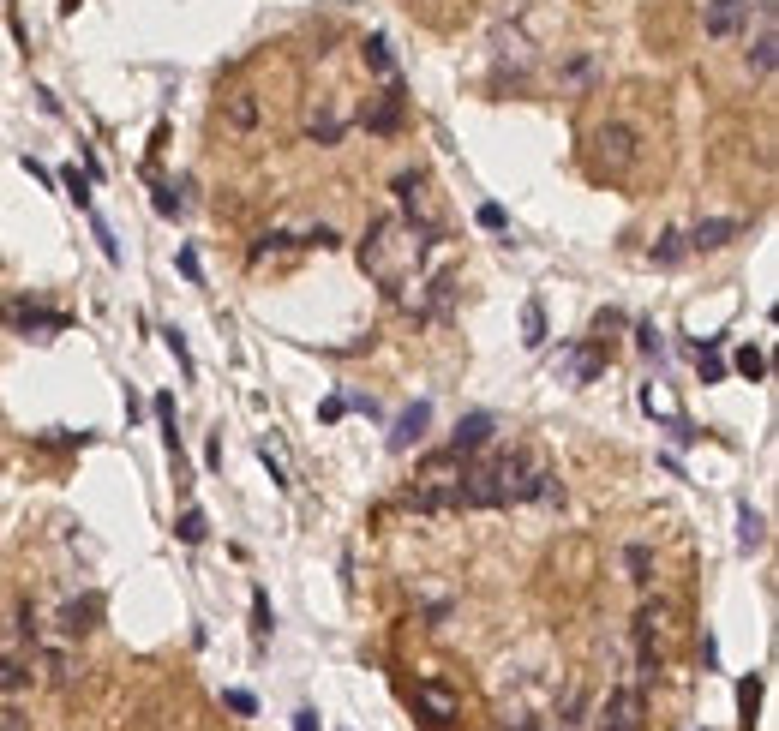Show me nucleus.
<instances>
[{
    "instance_id": "1",
    "label": "nucleus",
    "mask_w": 779,
    "mask_h": 731,
    "mask_svg": "<svg viewBox=\"0 0 779 731\" xmlns=\"http://www.w3.org/2000/svg\"><path fill=\"white\" fill-rule=\"evenodd\" d=\"M426 252H432V240H426L420 228H408L402 216H378V222L354 240L360 270H366L378 288H402V282L426 264Z\"/></svg>"
},
{
    "instance_id": "2",
    "label": "nucleus",
    "mask_w": 779,
    "mask_h": 731,
    "mask_svg": "<svg viewBox=\"0 0 779 731\" xmlns=\"http://www.w3.org/2000/svg\"><path fill=\"white\" fill-rule=\"evenodd\" d=\"M390 192H396V204H402V222H408V228H420L426 240H444V204H438V192H432V180H426V174H396V180H390Z\"/></svg>"
},
{
    "instance_id": "3",
    "label": "nucleus",
    "mask_w": 779,
    "mask_h": 731,
    "mask_svg": "<svg viewBox=\"0 0 779 731\" xmlns=\"http://www.w3.org/2000/svg\"><path fill=\"white\" fill-rule=\"evenodd\" d=\"M594 156H600L606 174H630V168L642 162V132H636L630 120H606V126L594 132Z\"/></svg>"
},
{
    "instance_id": "4",
    "label": "nucleus",
    "mask_w": 779,
    "mask_h": 731,
    "mask_svg": "<svg viewBox=\"0 0 779 731\" xmlns=\"http://www.w3.org/2000/svg\"><path fill=\"white\" fill-rule=\"evenodd\" d=\"M744 60H750V72L756 78H774L779 66V6L774 0H756V30H744Z\"/></svg>"
},
{
    "instance_id": "5",
    "label": "nucleus",
    "mask_w": 779,
    "mask_h": 731,
    "mask_svg": "<svg viewBox=\"0 0 779 731\" xmlns=\"http://www.w3.org/2000/svg\"><path fill=\"white\" fill-rule=\"evenodd\" d=\"M642 726H648V690L642 684H618L594 714V731H642Z\"/></svg>"
},
{
    "instance_id": "6",
    "label": "nucleus",
    "mask_w": 779,
    "mask_h": 731,
    "mask_svg": "<svg viewBox=\"0 0 779 731\" xmlns=\"http://www.w3.org/2000/svg\"><path fill=\"white\" fill-rule=\"evenodd\" d=\"M216 120H222L234 138H258V126H264V102H258V90H222Z\"/></svg>"
},
{
    "instance_id": "7",
    "label": "nucleus",
    "mask_w": 779,
    "mask_h": 731,
    "mask_svg": "<svg viewBox=\"0 0 779 731\" xmlns=\"http://www.w3.org/2000/svg\"><path fill=\"white\" fill-rule=\"evenodd\" d=\"M750 18H756V0H702V30H708L714 42L744 36V30H750Z\"/></svg>"
},
{
    "instance_id": "8",
    "label": "nucleus",
    "mask_w": 779,
    "mask_h": 731,
    "mask_svg": "<svg viewBox=\"0 0 779 731\" xmlns=\"http://www.w3.org/2000/svg\"><path fill=\"white\" fill-rule=\"evenodd\" d=\"M6 324L24 330V336H60L72 318H66V312H48V306H36V300H12V306H6Z\"/></svg>"
},
{
    "instance_id": "9",
    "label": "nucleus",
    "mask_w": 779,
    "mask_h": 731,
    "mask_svg": "<svg viewBox=\"0 0 779 731\" xmlns=\"http://www.w3.org/2000/svg\"><path fill=\"white\" fill-rule=\"evenodd\" d=\"M744 234V222L738 216H708V222H696V228H684V240H690V252H720V246H732Z\"/></svg>"
},
{
    "instance_id": "10",
    "label": "nucleus",
    "mask_w": 779,
    "mask_h": 731,
    "mask_svg": "<svg viewBox=\"0 0 779 731\" xmlns=\"http://www.w3.org/2000/svg\"><path fill=\"white\" fill-rule=\"evenodd\" d=\"M492 438H498V420H492V414H462L456 432H450V450H456V456H480Z\"/></svg>"
},
{
    "instance_id": "11",
    "label": "nucleus",
    "mask_w": 779,
    "mask_h": 731,
    "mask_svg": "<svg viewBox=\"0 0 779 731\" xmlns=\"http://www.w3.org/2000/svg\"><path fill=\"white\" fill-rule=\"evenodd\" d=\"M96 618H102V600H96V594H84V600H66V606L54 612V630H60L66 642H78V636H90V630H96Z\"/></svg>"
},
{
    "instance_id": "12",
    "label": "nucleus",
    "mask_w": 779,
    "mask_h": 731,
    "mask_svg": "<svg viewBox=\"0 0 779 731\" xmlns=\"http://www.w3.org/2000/svg\"><path fill=\"white\" fill-rule=\"evenodd\" d=\"M426 426H432V402L402 408V414H396V426H390V450H396V456H408V450L426 438Z\"/></svg>"
},
{
    "instance_id": "13",
    "label": "nucleus",
    "mask_w": 779,
    "mask_h": 731,
    "mask_svg": "<svg viewBox=\"0 0 779 731\" xmlns=\"http://www.w3.org/2000/svg\"><path fill=\"white\" fill-rule=\"evenodd\" d=\"M492 48H498V72H516V78H522V72L534 66V42H528L522 30H498Z\"/></svg>"
},
{
    "instance_id": "14",
    "label": "nucleus",
    "mask_w": 779,
    "mask_h": 731,
    "mask_svg": "<svg viewBox=\"0 0 779 731\" xmlns=\"http://www.w3.org/2000/svg\"><path fill=\"white\" fill-rule=\"evenodd\" d=\"M360 120H366V132H396L402 126V84H384V96L372 108H360Z\"/></svg>"
},
{
    "instance_id": "15",
    "label": "nucleus",
    "mask_w": 779,
    "mask_h": 731,
    "mask_svg": "<svg viewBox=\"0 0 779 731\" xmlns=\"http://www.w3.org/2000/svg\"><path fill=\"white\" fill-rule=\"evenodd\" d=\"M342 132H348V114H342L336 102H318V108L306 114V138H312V144H342Z\"/></svg>"
},
{
    "instance_id": "16",
    "label": "nucleus",
    "mask_w": 779,
    "mask_h": 731,
    "mask_svg": "<svg viewBox=\"0 0 779 731\" xmlns=\"http://www.w3.org/2000/svg\"><path fill=\"white\" fill-rule=\"evenodd\" d=\"M594 78H600V60H594L588 48H576V54H570V60L558 66V90H570V96H582V90H588Z\"/></svg>"
},
{
    "instance_id": "17",
    "label": "nucleus",
    "mask_w": 779,
    "mask_h": 731,
    "mask_svg": "<svg viewBox=\"0 0 779 731\" xmlns=\"http://www.w3.org/2000/svg\"><path fill=\"white\" fill-rule=\"evenodd\" d=\"M408 696H414V708H426L432 720H456V714H462V696L444 690V684H414Z\"/></svg>"
},
{
    "instance_id": "18",
    "label": "nucleus",
    "mask_w": 779,
    "mask_h": 731,
    "mask_svg": "<svg viewBox=\"0 0 779 731\" xmlns=\"http://www.w3.org/2000/svg\"><path fill=\"white\" fill-rule=\"evenodd\" d=\"M360 60H366V72H372L378 84H402L396 54H390V42H384V36H366V42H360Z\"/></svg>"
},
{
    "instance_id": "19",
    "label": "nucleus",
    "mask_w": 779,
    "mask_h": 731,
    "mask_svg": "<svg viewBox=\"0 0 779 731\" xmlns=\"http://www.w3.org/2000/svg\"><path fill=\"white\" fill-rule=\"evenodd\" d=\"M762 546H768V516L744 504L738 510V552H762Z\"/></svg>"
},
{
    "instance_id": "20",
    "label": "nucleus",
    "mask_w": 779,
    "mask_h": 731,
    "mask_svg": "<svg viewBox=\"0 0 779 731\" xmlns=\"http://www.w3.org/2000/svg\"><path fill=\"white\" fill-rule=\"evenodd\" d=\"M684 258H690L684 228H672V234H660V246H648V264H684Z\"/></svg>"
},
{
    "instance_id": "21",
    "label": "nucleus",
    "mask_w": 779,
    "mask_h": 731,
    "mask_svg": "<svg viewBox=\"0 0 779 731\" xmlns=\"http://www.w3.org/2000/svg\"><path fill=\"white\" fill-rule=\"evenodd\" d=\"M30 684H36V672H30L24 660H6V654H0V696H24Z\"/></svg>"
},
{
    "instance_id": "22",
    "label": "nucleus",
    "mask_w": 779,
    "mask_h": 731,
    "mask_svg": "<svg viewBox=\"0 0 779 731\" xmlns=\"http://www.w3.org/2000/svg\"><path fill=\"white\" fill-rule=\"evenodd\" d=\"M606 360H612V348H582L576 366H570V378H576V384H594V378L606 372Z\"/></svg>"
},
{
    "instance_id": "23",
    "label": "nucleus",
    "mask_w": 779,
    "mask_h": 731,
    "mask_svg": "<svg viewBox=\"0 0 779 731\" xmlns=\"http://www.w3.org/2000/svg\"><path fill=\"white\" fill-rule=\"evenodd\" d=\"M522 342H528V348H546V306H540V300L522 306Z\"/></svg>"
},
{
    "instance_id": "24",
    "label": "nucleus",
    "mask_w": 779,
    "mask_h": 731,
    "mask_svg": "<svg viewBox=\"0 0 779 731\" xmlns=\"http://www.w3.org/2000/svg\"><path fill=\"white\" fill-rule=\"evenodd\" d=\"M624 570H630L636 588H648V582H654V552H648V546H624Z\"/></svg>"
},
{
    "instance_id": "25",
    "label": "nucleus",
    "mask_w": 779,
    "mask_h": 731,
    "mask_svg": "<svg viewBox=\"0 0 779 731\" xmlns=\"http://www.w3.org/2000/svg\"><path fill=\"white\" fill-rule=\"evenodd\" d=\"M174 534H180V546H198V540L210 534V522H204V510H180V522H174Z\"/></svg>"
},
{
    "instance_id": "26",
    "label": "nucleus",
    "mask_w": 779,
    "mask_h": 731,
    "mask_svg": "<svg viewBox=\"0 0 779 731\" xmlns=\"http://www.w3.org/2000/svg\"><path fill=\"white\" fill-rule=\"evenodd\" d=\"M42 684L66 690V684H72V660H66V654H42Z\"/></svg>"
},
{
    "instance_id": "27",
    "label": "nucleus",
    "mask_w": 779,
    "mask_h": 731,
    "mask_svg": "<svg viewBox=\"0 0 779 731\" xmlns=\"http://www.w3.org/2000/svg\"><path fill=\"white\" fill-rule=\"evenodd\" d=\"M738 708H744V731L756 726V708H762V678H744L738 684Z\"/></svg>"
},
{
    "instance_id": "28",
    "label": "nucleus",
    "mask_w": 779,
    "mask_h": 731,
    "mask_svg": "<svg viewBox=\"0 0 779 731\" xmlns=\"http://www.w3.org/2000/svg\"><path fill=\"white\" fill-rule=\"evenodd\" d=\"M60 186H66V198H72L78 210H90V174H78V168H66V174H60Z\"/></svg>"
},
{
    "instance_id": "29",
    "label": "nucleus",
    "mask_w": 779,
    "mask_h": 731,
    "mask_svg": "<svg viewBox=\"0 0 779 731\" xmlns=\"http://www.w3.org/2000/svg\"><path fill=\"white\" fill-rule=\"evenodd\" d=\"M636 348H642V354H654V360H660V354H666V330H660V324H648V318H642V324H636Z\"/></svg>"
},
{
    "instance_id": "30",
    "label": "nucleus",
    "mask_w": 779,
    "mask_h": 731,
    "mask_svg": "<svg viewBox=\"0 0 779 731\" xmlns=\"http://www.w3.org/2000/svg\"><path fill=\"white\" fill-rule=\"evenodd\" d=\"M162 342H168V354H174V366H180V372H186V378H192V372H198V366H192V348H186V336H180V330H174V324H168V330H162Z\"/></svg>"
},
{
    "instance_id": "31",
    "label": "nucleus",
    "mask_w": 779,
    "mask_h": 731,
    "mask_svg": "<svg viewBox=\"0 0 779 731\" xmlns=\"http://www.w3.org/2000/svg\"><path fill=\"white\" fill-rule=\"evenodd\" d=\"M270 630H276V612H270V600H264V594H252V636H258V642H270Z\"/></svg>"
},
{
    "instance_id": "32",
    "label": "nucleus",
    "mask_w": 779,
    "mask_h": 731,
    "mask_svg": "<svg viewBox=\"0 0 779 731\" xmlns=\"http://www.w3.org/2000/svg\"><path fill=\"white\" fill-rule=\"evenodd\" d=\"M738 372H744L750 384H756V378H768V354H762V348H738Z\"/></svg>"
},
{
    "instance_id": "33",
    "label": "nucleus",
    "mask_w": 779,
    "mask_h": 731,
    "mask_svg": "<svg viewBox=\"0 0 779 731\" xmlns=\"http://www.w3.org/2000/svg\"><path fill=\"white\" fill-rule=\"evenodd\" d=\"M696 372H702V384H720V378H726V360L708 348V354H696Z\"/></svg>"
},
{
    "instance_id": "34",
    "label": "nucleus",
    "mask_w": 779,
    "mask_h": 731,
    "mask_svg": "<svg viewBox=\"0 0 779 731\" xmlns=\"http://www.w3.org/2000/svg\"><path fill=\"white\" fill-rule=\"evenodd\" d=\"M258 456H264V468H270V480H276V486L288 492L294 480H288V468H282V456H276V444H258Z\"/></svg>"
},
{
    "instance_id": "35",
    "label": "nucleus",
    "mask_w": 779,
    "mask_h": 731,
    "mask_svg": "<svg viewBox=\"0 0 779 731\" xmlns=\"http://www.w3.org/2000/svg\"><path fill=\"white\" fill-rule=\"evenodd\" d=\"M150 192H156V210H162V216H180V210H186L174 186H150Z\"/></svg>"
},
{
    "instance_id": "36",
    "label": "nucleus",
    "mask_w": 779,
    "mask_h": 731,
    "mask_svg": "<svg viewBox=\"0 0 779 731\" xmlns=\"http://www.w3.org/2000/svg\"><path fill=\"white\" fill-rule=\"evenodd\" d=\"M222 708H228V714H258V702H252L246 690H222Z\"/></svg>"
},
{
    "instance_id": "37",
    "label": "nucleus",
    "mask_w": 779,
    "mask_h": 731,
    "mask_svg": "<svg viewBox=\"0 0 779 731\" xmlns=\"http://www.w3.org/2000/svg\"><path fill=\"white\" fill-rule=\"evenodd\" d=\"M504 731H576L564 720H504Z\"/></svg>"
},
{
    "instance_id": "38",
    "label": "nucleus",
    "mask_w": 779,
    "mask_h": 731,
    "mask_svg": "<svg viewBox=\"0 0 779 731\" xmlns=\"http://www.w3.org/2000/svg\"><path fill=\"white\" fill-rule=\"evenodd\" d=\"M96 240H102V258H108V264H120V240L108 234V222H102V216H96Z\"/></svg>"
},
{
    "instance_id": "39",
    "label": "nucleus",
    "mask_w": 779,
    "mask_h": 731,
    "mask_svg": "<svg viewBox=\"0 0 779 731\" xmlns=\"http://www.w3.org/2000/svg\"><path fill=\"white\" fill-rule=\"evenodd\" d=\"M480 228H492V234H504V210L498 204H480V216H474Z\"/></svg>"
},
{
    "instance_id": "40",
    "label": "nucleus",
    "mask_w": 779,
    "mask_h": 731,
    "mask_svg": "<svg viewBox=\"0 0 779 731\" xmlns=\"http://www.w3.org/2000/svg\"><path fill=\"white\" fill-rule=\"evenodd\" d=\"M180 276H186V282H204V270H198V252H192V246L180 252Z\"/></svg>"
},
{
    "instance_id": "41",
    "label": "nucleus",
    "mask_w": 779,
    "mask_h": 731,
    "mask_svg": "<svg viewBox=\"0 0 779 731\" xmlns=\"http://www.w3.org/2000/svg\"><path fill=\"white\" fill-rule=\"evenodd\" d=\"M342 414H348V396H330V402L318 408V420H342Z\"/></svg>"
},
{
    "instance_id": "42",
    "label": "nucleus",
    "mask_w": 779,
    "mask_h": 731,
    "mask_svg": "<svg viewBox=\"0 0 779 731\" xmlns=\"http://www.w3.org/2000/svg\"><path fill=\"white\" fill-rule=\"evenodd\" d=\"M294 731H318V714H312V708H300V714H294Z\"/></svg>"
},
{
    "instance_id": "43",
    "label": "nucleus",
    "mask_w": 779,
    "mask_h": 731,
    "mask_svg": "<svg viewBox=\"0 0 779 731\" xmlns=\"http://www.w3.org/2000/svg\"><path fill=\"white\" fill-rule=\"evenodd\" d=\"M60 12H78V0H60Z\"/></svg>"
}]
</instances>
